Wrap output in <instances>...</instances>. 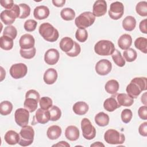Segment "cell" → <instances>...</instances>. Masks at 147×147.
I'll return each instance as SVG.
<instances>
[{
  "label": "cell",
  "instance_id": "1",
  "mask_svg": "<svg viewBox=\"0 0 147 147\" xmlns=\"http://www.w3.org/2000/svg\"><path fill=\"white\" fill-rule=\"evenodd\" d=\"M147 80L145 77H136L133 78L127 86L126 91L127 95L132 98H137L142 91L146 90Z\"/></svg>",
  "mask_w": 147,
  "mask_h": 147
},
{
  "label": "cell",
  "instance_id": "2",
  "mask_svg": "<svg viewBox=\"0 0 147 147\" xmlns=\"http://www.w3.org/2000/svg\"><path fill=\"white\" fill-rule=\"evenodd\" d=\"M38 32L45 40L52 42L56 41L59 36L58 30L48 22L41 24L39 26Z\"/></svg>",
  "mask_w": 147,
  "mask_h": 147
},
{
  "label": "cell",
  "instance_id": "3",
  "mask_svg": "<svg viewBox=\"0 0 147 147\" xmlns=\"http://www.w3.org/2000/svg\"><path fill=\"white\" fill-rule=\"evenodd\" d=\"M40 94L35 90H29L25 94V100L24 102L25 109L30 113L34 112L37 108L40 100Z\"/></svg>",
  "mask_w": 147,
  "mask_h": 147
},
{
  "label": "cell",
  "instance_id": "4",
  "mask_svg": "<svg viewBox=\"0 0 147 147\" xmlns=\"http://www.w3.org/2000/svg\"><path fill=\"white\" fill-rule=\"evenodd\" d=\"M20 14V9L19 5L14 4L10 9L5 10L1 13L0 17L1 21L5 24L11 25L15 21L17 18H19Z\"/></svg>",
  "mask_w": 147,
  "mask_h": 147
},
{
  "label": "cell",
  "instance_id": "5",
  "mask_svg": "<svg viewBox=\"0 0 147 147\" xmlns=\"http://www.w3.org/2000/svg\"><path fill=\"white\" fill-rule=\"evenodd\" d=\"M18 144L22 146H27L32 144L34 140V130L31 126L26 125L22 127L20 131Z\"/></svg>",
  "mask_w": 147,
  "mask_h": 147
},
{
  "label": "cell",
  "instance_id": "6",
  "mask_svg": "<svg viewBox=\"0 0 147 147\" xmlns=\"http://www.w3.org/2000/svg\"><path fill=\"white\" fill-rule=\"evenodd\" d=\"M115 49L114 44L109 40H100L98 41L94 46L95 52L100 56H109L112 55Z\"/></svg>",
  "mask_w": 147,
  "mask_h": 147
},
{
  "label": "cell",
  "instance_id": "7",
  "mask_svg": "<svg viewBox=\"0 0 147 147\" xmlns=\"http://www.w3.org/2000/svg\"><path fill=\"white\" fill-rule=\"evenodd\" d=\"M95 21V17L91 11L81 13L75 20L76 26L80 29H85L91 26Z\"/></svg>",
  "mask_w": 147,
  "mask_h": 147
},
{
  "label": "cell",
  "instance_id": "8",
  "mask_svg": "<svg viewBox=\"0 0 147 147\" xmlns=\"http://www.w3.org/2000/svg\"><path fill=\"white\" fill-rule=\"evenodd\" d=\"M104 140L109 144H122L125 141V137L123 133L115 129H109L104 134Z\"/></svg>",
  "mask_w": 147,
  "mask_h": 147
},
{
  "label": "cell",
  "instance_id": "9",
  "mask_svg": "<svg viewBox=\"0 0 147 147\" xmlns=\"http://www.w3.org/2000/svg\"><path fill=\"white\" fill-rule=\"evenodd\" d=\"M81 129L83 137L88 140H92L96 136V129L91 121L87 118H84L81 121Z\"/></svg>",
  "mask_w": 147,
  "mask_h": 147
},
{
  "label": "cell",
  "instance_id": "10",
  "mask_svg": "<svg viewBox=\"0 0 147 147\" xmlns=\"http://www.w3.org/2000/svg\"><path fill=\"white\" fill-rule=\"evenodd\" d=\"M124 13V6L123 3L119 1L113 2L110 6L109 10V17L114 20L121 18Z\"/></svg>",
  "mask_w": 147,
  "mask_h": 147
},
{
  "label": "cell",
  "instance_id": "11",
  "mask_svg": "<svg viewBox=\"0 0 147 147\" xmlns=\"http://www.w3.org/2000/svg\"><path fill=\"white\" fill-rule=\"evenodd\" d=\"M9 72L13 78L15 79H21L26 75L28 72V68L24 63H16L11 66Z\"/></svg>",
  "mask_w": 147,
  "mask_h": 147
},
{
  "label": "cell",
  "instance_id": "12",
  "mask_svg": "<svg viewBox=\"0 0 147 147\" xmlns=\"http://www.w3.org/2000/svg\"><path fill=\"white\" fill-rule=\"evenodd\" d=\"M29 111L26 109L19 108L14 113V119L16 123L21 127L28 125L29 118Z\"/></svg>",
  "mask_w": 147,
  "mask_h": 147
},
{
  "label": "cell",
  "instance_id": "13",
  "mask_svg": "<svg viewBox=\"0 0 147 147\" xmlns=\"http://www.w3.org/2000/svg\"><path fill=\"white\" fill-rule=\"evenodd\" d=\"M95 69L98 75L105 76L109 74L111 71L112 64L107 59H102L96 63Z\"/></svg>",
  "mask_w": 147,
  "mask_h": 147
},
{
  "label": "cell",
  "instance_id": "14",
  "mask_svg": "<svg viewBox=\"0 0 147 147\" xmlns=\"http://www.w3.org/2000/svg\"><path fill=\"white\" fill-rule=\"evenodd\" d=\"M60 57L59 51L55 48L49 49L46 51L44 55V61L48 65L56 64Z\"/></svg>",
  "mask_w": 147,
  "mask_h": 147
},
{
  "label": "cell",
  "instance_id": "15",
  "mask_svg": "<svg viewBox=\"0 0 147 147\" xmlns=\"http://www.w3.org/2000/svg\"><path fill=\"white\" fill-rule=\"evenodd\" d=\"M107 3L105 0L96 1L92 6V14L95 17L104 16L107 11Z\"/></svg>",
  "mask_w": 147,
  "mask_h": 147
},
{
  "label": "cell",
  "instance_id": "16",
  "mask_svg": "<svg viewBox=\"0 0 147 147\" xmlns=\"http://www.w3.org/2000/svg\"><path fill=\"white\" fill-rule=\"evenodd\" d=\"M35 40L33 36L30 34L22 35L19 40V45L21 49H29L34 47Z\"/></svg>",
  "mask_w": 147,
  "mask_h": 147
},
{
  "label": "cell",
  "instance_id": "17",
  "mask_svg": "<svg viewBox=\"0 0 147 147\" xmlns=\"http://www.w3.org/2000/svg\"><path fill=\"white\" fill-rule=\"evenodd\" d=\"M34 119L36 120L37 123L41 124H45L47 123L50 120L49 110H44L41 108L38 109L34 117Z\"/></svg>",
  "mask_w": 147,
  "mask_h": 147
},
{
  "label": "cell",
  "instance_id": "18",
  "mask_svg": "<svg viewBox=\"0 0 147 147\" xmlns=\"http://www.w3.org/2000/svg\"><path fill=\"white\" fill-rule=\"evenodd\" d=\"M49 9L47 6L41 5L35 7L33 11V16L37 20H41L47 18L49 16Z\"/></svg>",
  "mask_w": 147,
  "mask_h": 147
},
{
  "label": "cell",
  "instance_id": "19",
  "mask_svg": "<svg viewBox=\"0 0 147 147\" xmlns=\"http://www.w3.org/2000/svg\"><path fill=\"white\" fill-rule=\"evenodd\" d=\"M57 79V71L52 68H48L44 74L43 79L44 82L47 84H53Z\"/></svg>",
  "mask_w": 147,
  "mask_h": 147
},
{
  "label": "cell",
  "instance_id": "20",
  "mask_svg": "<svg viewBox=\"0 0 147 147\" xmlns=\"http://www.w3.org/2000/svg\"><path fill=\"white\" fill-rule=\"evenodd\" d=\"M80 136L79 129L74 125L68 126L65 130V136L69 141H74L77 140Z\"/></svg>",
  "mask_w": 147,
  "mask_h": 147
},
{
  "label": "cell",
  "instance_id": "21",
  "mask_svg": "<svg viewBox=\"0 0 147 147\" xmlns=\"http://www.w3.org/2000/svg\"><path fill=\"white\" fill-rule=\"evenodd\" d=\"M120 107L121 106L118 104L116 99V96L114 95L106 99L103 103L104 109L109 112H113Z\"/></svg>",
  "mask_w": 147,
  "mask_h": 147
},
{
  "label": "cell",
  "instance_id": "22",
  "mask_svg": "<svg viewBox=\"0 0 147 147\" xmlns=\"http://www.w3.org/2000/svg\"><path fill=\"white\" fill-rule=\"evenodd\" d=\"M132 44L131 36L129 34H123L119 37L118 40V45L122 50L130 48Z\"/></svg>",
  "mask_w": 147,
  "mask_h": 147
},
{
  "label": "cell",
  "instance_id": "23",
  "mask_svg": "<svg viewBox=\"0 0 147 147\" xmlns=\"http://www.w3.org/2000/svg\"><path fill=\"white\" fill-rule=\"evenodd\" d=\"M5 141L10 145H14L18 144L20 141V134L14 130H9L5 134Z\"/></svg>",
  "mask_w": 147,
  "mask_h": 147
},
{
  "label": "cell",
  "instance_id": "24",
  "mask_svg": "<svg viewBox=\"0 0 147 147\" xmlns=\"http://www.w3.org/2000/svg\"><path fill=\"white\" fill-rule=\"evenodd\" d=\"M116 99L121 106H122L125 107H129L131 106L134 103L133 98L125 93L117 94L116 96Z\"/></svg>",
  "mask_w": 147,
  "mask_h": 147
},
{
  "label": "cell",
  "instance_id": "25",
  "mask_svg": "<svg viewBox=\"0 0 147 147\" xmlns=\"http://www.w3.org/2000/svg\"><path fill=\"white\" fill-rule=\"evenodd\" d=\"M89 106L87 103L83 101H79L76 102L73 107L72 110L74 112L79 115H82L86 114L88 111Z\"/></svg>",
  "mask_w": 147,
  "mask_h": 147
},
{
  "label": "cell",
  "instance_id": "26",
  "mask_svg": "<svg viewBox=\"0 0 147 147\" xmlns=\"http://www.w3.org/2000/svg\"><path fill=\"white\" fill-rule=\"evenodd\" d=\"M62 133L61 127L57 125H52L48 127L47 135L49 139L55 140L60 137Z\"/></svg>",
  "mask_w": 147,
  "mask_h": 147
},
{
  "label": "cell",
  "instance_id": "27",
  "mask_svg": "<svg viewBox=\"0 0 147 147\" xmlns=\"http://www.w3.org/2000/svg\"><path fill=\"white\" fill-rule=\"evenodd\" d=\"M74 41L69 37H63L60 41V48L63 52L67 53L69 52L74 47Z\"/></svg>",
  "mask_w": 147,
  "mask_h": 147
},
{
  "label": "cell",
  "instance_id": "28",
  "mask_svg": "<svg viewBox=\"0 0 147 147\" xmlns=\"http://www.w3.org/2000/svg\"><path fill=\"white\" fill-rule=\"evenodd\" d=\"M136 26V20L135 18L131 16L126 17L122 21L123 28L129 32H131L134 29Z\"/></svg>",
  "mask_w": 147,
  "mask_h": 147
},
{
  "label": "cell",
  "instance_id": "29",
  "mask_svg": "<svg viewBox=\"0 0 147 147\" xmlns=\"http://www.w3.org/2000/svg\"><path fill=\"white\" fill-rule=\"evenodd\" d=\"M119 84L117 80L115 79H111L107 82L105 84V88L106 91L111 95L115 94L118 91Z\"/></svg>",
  "mask_w": 147,
  "mask_h": 147
},
{
  "label": "cell",
  "instance_id": "30",
  "mask_svg": "<svg viewBox=\"0 0 147 147\" xmlns=\"http://www.w3.org/2000/svg\"><path fill=\"white\" fill-rule=\"evenodd\" d=\"M95 122L99 126H107L110 121L109 115L104 112H99L95 116Z\"/></svg>",
  "mask_w": 147,
  "mask_h": 147
},
{
  "label": "cell",
  "instance_id": "31",
  "mask_svg": "<svg viewBox=\"0 0 147 147\" xmlns=\"http://www.w3.org/2000/svg\"><path fill=\"white\" fill-rule=\"evenodd\" d=\"M0 47L5 51L11 49L13 47V40L7 36H2L0 38Z\"/></svg>",
  "mask_w": 147,
  "mask_h": 147
},
{
  "label": "cell",
  "instance_id": "32",
  "mask_svg": "<svg viewBox=\"0 0 147 147\" xmlns=\"http://www.w3.org/2000/svg\"><path fill=\"white\" fill-rule=\"evenodd\" d=\"M60 16L65 21H72L75 17V12L71 8L65 7L61 10Z\"/></svg>",
  "mask_w": 147,
  "mask_h": 147
},
{
  "label": "cell",
  "instance_id": "33",
  "mask_svg": "<svg viewBox=\"0 0 147 147\" xmlns=\"http://www.w3.org/2000/svg\"><path fill=\"white\" fill-rule=\"evenodd\" d=\"M135 47L139 49L141 52L147 53V39L145 37H138L134 41Z\"/></svg>",
  "mask_w": 147,
  "mask_h": 147
},
{
  "label": "cell",
  "instance_id": "34",
  "mask_svg": "<svg viewBox=\"0 0 147 147\" xmlns=\"http://www.w3.org/2000/svg\"><path fill=\"white\" fill-rule=\"evenodd\" d=\"M13 110L12 103L7 100L2 101L0 103V113L2 115H7Z\"/></svg>",
  "mask_w": 147,
  "mask_h": 147
},
{
  "label": "cell",
  "instance_id": "35",
  "mask_svg": "<svg viewBox=\"0 0 147 147\" xmlns=\"http://www.w3.org/2000/svg\"><path fill=\"white\" fill-rule=\"evenodd\" d=\"M111 57L114 63L117 66L122 67L125 65V60L118 50L115 49L111 55Z\"/></svg>",
  "mask_w": 147,
  "mask_h": 147
},
{
  "label": "cell",
  "instance_id": "36",
  "mask_svg": "<svg viewBox=\"0 0 147 147\" xmlns=\"http://www.w3.org/2000/svg\"><path fill=\"white\" fill-rule=\"evenodd\" d=\"M123 56L125 60H126V61L132 62L137 59V53L134 49L129 48L123 51Z\"/></svg>",
  "mask_w": 147,
  "mask_h": 147
},
{
  "label": "cell",
  "instance_id": "37",
  "mask_svg": "<svg viewBox=\"0 0 147 147\" xmlns=\"http://www.w3.org/2000/svg\"><path fill=\"white\" fill-rule=\"evenodd\" d=\"M50 115V120L56 121L59 120L61 116V111L59 107L56 106H52L49 110Z\"/></svg>",
  "mask_w": 147,
  "mask_h": 147
},
{
  "label": "cell",
  "instance_id": "38",
  "mask_svg": "<svg viewBox=\"0 0 147 147\" xmlns=\"http://www.w3.org/2000/svg\"><path fill=\"white\" fill-rule=\"evenodd\" d=\"M136 11L141 16H147V2L146 1L139 2L136 6Z\"/></svg>",
  "mask_w": 147,
  "mask_h": 147
},
{
  "label": "cell",
  "instance_id": "39",
  "mask_svg": "<svg viewBox=\"0 0 147 147\" xmlns=\"http://www.w3.org/2000/svg\"><path fill=\"white\" fill-rule=\"evenodd\" d=\"M17 35V30L13 25H8L6 26L3 30V36H7L11 39H15Z\"/></svg>",
  "mask_w": 147,
  "mask_h": 147
},
{
  "label": "cell",
  "instance_id": "40",
  "mask_svg": "<svg viewBox=\"0 0 147 147\" xmlns=\"http://www.w3.org/2000/svg\"><path fill=\"white\" fill-rule=\"evenodd\" d=\"M39 105L40 108L48 110L53 106V102L51 98L48 96H43L40 99Z\"/></svg>",
  "mask_w": 147,
  "mask_h": 147
},
{
  "label": "cell",
  "instance_id": "41",
  "mask_svg": "<svg viewBox=\"0 0 147 147\" xmlns=\"http://www.w3.org/2000/svg\"><path fill=\"white\" fill-rule=\"evenodd\" d=\"M36 53V49L35 47H33L29 49H20V53L22 57L26 59H31L34 57Z\"/></svg>",
  "mask_w": 147,
  "mask_h": 147
},
{
  "label": "cell",
  "instance_id": "42",
  "mask_svg": "<svg viewBox=\"0 0 147 147\" xmlns=\"http://www.w3.org/2000/svg\"><path fill=\"white\" fill-rule=\"evenodd\" d=\"M75 37L76 40L79 42H85L88 38L87 31L85 29L78 28L75 33Z\"/></svg>",
  "mask_w": 147,
  "mask_h": 147
},
{
  "label": "cell",
  "instance_id": "43",
  "mask_svg": "<svg viewBox=\"0 0 147 147\" xmlns=\"http://www.w3.org/2000/svg\"><path fill=\"white\" fill-rule=\"evenodd\" d=\"M18 5L20 9V14L19 18L24 19L29 16L30 14V8L29 6L25 3H21Z\"/></svg>",
  "mask_w": 147,
  "mask_h": 147
},
{
  "label": "cell",
  "instance_id": "44",
  "mask_svg": "<svg viewBox=\"0 0 147 147\" xmlns=\"http://www.w3.org/2000/svg\"><path fill=\"white\" fill-rule=\"evenodd\" d=\"M121 117L123 122H124L125 123H128L129 122H130L132 118L133 113L131 110L125 109L122 111Z\"/></svg>",
  "mask_w": 147,
  "mask_h": 147
},
{
  "label": "cell",
  "instance_id": "45",
  "mask_svg": "<svg viewBox=\"0 0 147 147\" xmlns=\"http://www.w3.org/2000/svg\"><path fill=\"white\" fill-rule=\"evenodd\" d=\"M37 25V22L34 20L29 19L25 22L24 28L27 32H33L36 29Z\"/></svg>",
  "mask_w": 147,
  "mask_h": 147
},
{
  "label": "cell",
  "instance_id": "46",
  "mask_svg": "<svg viewBox=\"0 0 147 147\" xmlns=\"http://www.w3.org/2000/svg\"><path fill=\"white\" fill-rule=\"evenodd\" d=\"M80 51H81V48L80 45L78 42L74 41V45L73 48L69 52H67L65 53L68 56L74 57L79 55V53H80Z\"/></svg>",
  "mask_w": 147,
  "mask_h": 147
},
{
  "label": "cell",
  "instance_id": "47",
  "mask_svg": "<svg viewBox=\"0 0 147 147\" xmlns=\"http://www.w3.org/2000/svg\"><path fill=\"white\" fill-rule=\"evenodd\" d=\"M138 114L139 117L143 119H147V107L146 106H143L139 108L138 110Z\"/></svg>",
  "mask_w": 147,
  "mask_h": 147
},
{
  "label": "cell",
  "instance_id": "48",
  "mask_svg": "<svg viewBox=\"0 0 147 147\" xmlns=\"http://www.w3.org/2000/svg\"><path fill=\"white\" fill-rule=\"evenodd\" d=\"M0 4L6 10L11 9L14 5L13 0H1Z\"/></svg>",
  "mask_w": 147,
  "mask_h": 147
},
{
  "label": "cell",
  "instance_id": "49",
  "mask_svg": "<svg viewBox=\"0 0 147 147\" xmlns=\"http://www.w3.org/2000/svg\"><path fill=\"white\" fill-rule=\"evenodd\" d=\"M138 132L140 135L146 137L147 136V122H145L141 123L138 128Z\"/></svg>",
  "mask_w": 147,
  "mask_h": 147
},
{
  "label": "cell",
  "instance_id": "50",
  "mask_svg": "<svg viewBox=\"0 0 147 147\" xmlns=\"http://www.w3.org/2000/svg\"><path fill=\"white\" fill-rule=\"evenodd\" d=\"M146 19H144L143 20H142L140 24H139V28L140 31L144 33V34H146L147 33V29H146Z\"/></svg>",
  "mask_w": 147,
  "mask_h": 147
},
{
  "label": "cell",
  "instance_id": "51",
  "mask_svg": "<svg viewBox=\"0 0 147 147\" xmlns=\"http://www.w3.org/2000/svg\"><path fill=\"white\" fill-rule=\"evenodd\" d=\"M52 2L54 6L58 7L63 6L65 3V0H52Z\"/></svg>",
  "mask_w": 147,
  "mask_h": 147
},
{
  "label": "cell",
  "instance_id": "52",
  "mask_svg": "<svg viewBox=\"0 0 147 147\" xmlns=\"http://www.w3.org/2000/svg\"><path fill=\"white\" fill-rule=\"evenodd\" d=\"M52 146H68V147H69L70 145L68 143H67L66 141H61L59 142L57 144H56L52 145Z\"/></svg>",
  "mask_w": 147,
  "mask_h": 147
},
{
  "label": "cell",
  "instance_id": "53",
  "mask_svg": "<svg viewBox=\"0 0 147 147\" xmlns=\"http://www.w3.org/2000/svg\"><path fill=\"white\" fill-rule=\"evenodd\" d=\"M141 102L142 103L145 105V106H146V93L145 92L142 96H141Z\"/></svg>",
  "mask_w": 147,
  "mask_h": 147
},
{
  "label": "cell",
  "instance_id": "54",
  "mask_svg": "<svg viewBox=\"0 0 147 147\" xmlns=\"http://www.w3.org/2000/svg\"><path fill=\"white\" fill-rule=\"evenodd\" d=\"M1 82H2L3 79H4V78H3V75L5 76H6V71L3 69V68L1 67Z\"/></svg>",
  "mask_w": 147,
  "mask_h": 147
},
{
  "label": "cell",
  "instance_id": "55",
  "mask_svg": "<svg viewBox=\"0 0 147 147\" xmlns=\"http://www.w3.org/2000/svg\"><path fill=\"white\" fill-rule=\"evenodd\" d=\"M91 146H105V145L100 142H95L91 145Z\"/></svg>",
  "mask_w": 147,
  "mask_h": 147
}]
</instances>
